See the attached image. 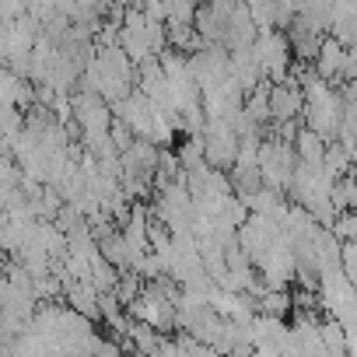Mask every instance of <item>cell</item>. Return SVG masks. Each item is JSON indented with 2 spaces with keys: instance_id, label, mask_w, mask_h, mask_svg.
<instances>
[{
  "instance_id": "9",
  "label": "cell",
  "mask_w": 357,
  "mask_h": 357,
  "mask_svg": "<svg viewBox=\"0 0 357 357\" xmlns=\"http://www.w3.org/2000/svg\"><path fill=\"white\" fill-rule=\"evenodd\" d=\"M109 140L116 144V151H126L130 140H133V130H130L119 116H112V119H109Z\"/></svg>"
},
{
  "instance_id": "6",
  "label": "cell",
  "mask_w": 357,
  "mask_h": 357,
  "mask_svg": "<svg viewBox=\"0 0 357 357\" xmlns=\"http://www.w3.org/2000/svg\"><path fill=\"white\" fill-rule=\"evenodd\" d=\"M336 266H340V273H343L347 280H357V238L340 242V249H336Z\"/></svg>"
},
{
  "instance_id": "5",
  "label": "cell",
  "mask_w": 357,
  "mask_h": 357,
  "mask_svg": "<svg viewBox=\"0 0 357 357\" xmlns=\"http://www.w3.org/2000/svg\"><path fill=\"white\" fill-rule=\"evenodd\" d=\"M178 165L183 168H197V165H204V137L200 133H186V144L178 147Z\"/></svg>"
},
{
  "instance_id": "1",
  "label": "cell",
  "mask_w": 357,
  "mask_h": 357,
  "mask_svg": "<svg viewBox=\"0 0 357 357\" xmlns=\"http://www.w3.org/2000/svg\"><path fill=\"white\" fill-rule=\"evenodd\" d=\"M200 137H204V161L228 172L235 161V151H238V137L228 126V119H207Z\"/></svg>"
},
{
  "instance_id": "2",
  "label": "cell",
  "mask_w": 357,
  "mask_h": 357,
  "mask_svg": "<svg viewBox=\"0 0 357 357\" xmlns=\"http://www.w3.org/2000/svg\"><path fill=\"white\" fill-rule=\"evenodd\" d=\"M343 53H347V46H340L333 36H322V39H319V50H315V56H312L308 67H312L319 77H326L329 84H336L340 67H343Z\"/></svg>"
},
{
  "instance_id": "4",
  "label": "cell",
  "mask_w": 357,
  "mask_h": 357,
  "mask_svg": "<svg viewBox=\"0 0 357 357\" xmlns=\"http://www.w3.org/2000/svg\"><path fill=\"white\" fill-rule=\"evenodd\" d=\"M329 204H333V211H354V207H357L354 172H343V175L333 178V186H329Z\"/></svg>"
},
{
  "instance_id": "8",
  "label": "cell",
  "mask_w": 357,
  "mask_h": 357,
  "mask_svg": "<svg viewBox=\"0 0 357 357\" xmlns=\"http://www.w3.org/2000/svg\"><path fill=\"white\" fill-rule=\"evenodd\" d=\"M144 39H147V53H161V50H168V36H165V22H151L147 18V25H144Z\"/></svg>"
},
{
  "instance_id": "7",
  "label": "cell",
  "mask_w": 357,
  "mask_h": 357,
  "mask_svg": "<svg viewBox=\"0 0 357 357\" xmlns=\"http://www.w3.org/2000/svg\"><path fill=\"white\" fill-rule=\"evenodd\" d=\"M329 231H333L340 242L357 238V214H354V211H336L333 221H329Z\"/></svg>"
},
{
  "instance_id": "3",
  "label": "cell",
  "mask_w": 357,
  "mask_h": 357,
  "mask_svg": "<svg viewBox=\"0 0 357 357\" xmlns=\"http://www.w3.org/2000/svg\"><path fill=\"white\" fill-rule=\"evenodd\" d=\"M291 147H294V158H298V161H305V165H322L326 140H322L315 130H308V126H298V133H294Z\"/></svg>"
}]
</instances>
